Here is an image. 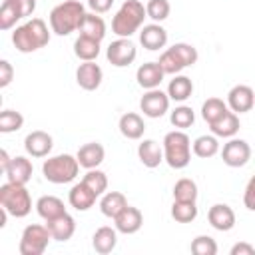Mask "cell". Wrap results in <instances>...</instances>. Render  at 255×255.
<instances>
[{
    "label": "cell",
    "mask_w": 255,
    "mask_h": 255,
    "mask_svg": "<svg viewBox=\"0 0 255 255\" xmlns=\"http://www.w3.org/2000/svg\"><path fill=\"white\" fill-rule=\"evenodd\" d=\"M24 126V116L16 110H4L0 114V131L2 133H12L18 131Z\"/></svg>",
    "instance_id": "obj_39"
},
{
    "label": "cell",
    "mask_w": 255,
    "mask_h": 255,
    "mask_svg": "<svg viewBox=\"0 0 255 255\" xmlns=\"http://www.w3.org/2000/svg\"><path fill=\"white\" fill-rule=\"evenodd\" d=\"M86 16L84 4L80 0H66L52 8L50 12V28L58 36H68L76 32Z\"/></svg>",
    "instance_id": "obj_2"
},
{
    "label": "cell",
    "mask_w": 255,
    "mask_h": 255,
    "mask_svg": "<svg viewBox=\"0 0 255 255\" xmlns=\"http://www.w3.org/2000/svg\"><path fill=\"white\" fill-rule=\"evenodd\" d=\"M22 12L16 6L14 0H4L0 6V30H10L16 26L18 20H22Z\"/></svg>",
    "instance_id": "obj_33"
},
{
    "label": "cell",
    "mask_w": 255,
    "mask_h": 255,
    "mask_svg": "<svg viewBox=\"0 0 255 255\" xmlns=\"http://www.w3.org/2000/svg\"><path fill=\"white\" fill-rule=\"evenodd\" d=\"M191 94H193V82H191V78L181 76V74H175L173 80H169V84H167V96H169V100H173V102H185L187 98H191Z\"/></svg>",
    "instance_id": "obj_28"
},
{
    "label": "cell",
    "mask_w": 255,
    "mask_h": 255,
    "mask_svg": "<svg viewBox=\"0 0 255 255\" xmlns=\"http://www.w3.org/2000/svg\"><path fill=\"white\" fill-rule=\"evenodd\" d=\"M191 149L197 157L201 159H209L213 155L219 153V141H217V135H199L193 143H191Z\"/></svg>",
    "instance_id": "obj_31"
},
{
    "label": "cell",
    "mask_w": 255,
    "mask_h": 255,
    "mask_svg": "<svg viewBox=\"0 0 255 255\" xmlns=\"http://www.w3.org/2000/svg\"><path fill=\"white\" fill-rule=\"evenodd\" d=\"M227 112H229V106L223 100H219V98H207L203 102V106H201V118L207 122V126L217 122Z\"/></svg>",
    "instance_id": "obj_32"
},
{
    "label": "cell",
    "mask_w": 255,
    "mask_h": 255,
    "mask_svg": "<svg viewBox=\"0 0 255 255\" xmlns=\"http://www.w3.org/2000/svg\"><path fill=\"white\" fill-rule=\"evenodd\" d=\"M171 50L181 58V62L185 64V68H187V66H193V64L197 62V58H199V54H197L195 46L185 44V42H177V44H173V46H171Z\"/></svg>",
    "instance_id": "obj_42"
},
{
    "label": "cell",
    "mask_w": 255,
    "mask_h": 255,
    "mask_svg": "<svg viewBox=\"0 0 255 255\" xmlns=\"http://www.w3.org/2000/svg\"><path fill=\"white\" fill-rule=\"evenodd\" d=\"M171 217L177 223H191L197 217V205H195V201H175L173 199Z\"/></svg>",
    "instance_id": "obj_35"
},
{
    "label": "cell",
    "mask_w": 255,
    "mask_h": 255,
    "mask_svg": "<svg viewBox=\"0 0 255 255\" xmlns=\"http://www.w3.org/2000/svg\"><path fill=\"white\" fill-rule=\"evenodd\" d=\"M221 159L229 167H243L251 159V145L245 139L239 137H229L227 143H223L221 149Z\"/></svg>",
    "instance_id": "obj_10"
},
{
    "label": "cell",
    "mask_w": 255,
    "mask_h": 255,
    "mask_svg": "<svg viewBox=\"0 0 255 255\" xmlns=\"http://www.w3.org/2000/svg\"><path fill=\"white\" fill-rule=\"evenodd\" d=\"M137 157L145 167L153 169L163 161V145H159L155 139H143L137 145Z\"/></svg>",
    "instance_id": "obj_24"
},
{
    "label": "cell",
    "mask_w": 255,
    "mask_h": 255,
    "mask_svg": "<svg viewBox=\"0 0 255 255\" xmlns=\"http://www.w3.org/2000/svg\"><path fill=\"white\" fill-rule=\"evenodd\" d=\"M0 205L16 219L26 217L32 211V197L30 191L26 189V185L20 183H12L6 181L4 185H0Z\"/></svg>",
    "instance_id": "obj_6"
},
{
    "label": "cell",
    "mask_w": 255,
    "mask_h": 255,
    "mask_svg": "<svg viewBox=\"0 0 255 255\" xmlns=\"http://www.w3.org/2000/svg\"><path fill=\"white\" fill-rule=\"evenodd\" d=\"M163 161L173 169H183L191 161V139L183 129H173L165 133L163 141Z\"/></svg>",
    "instance_id": "obj_4"
},
{
    "label": "cell",
    "mask_w": 255,
    "mask_h": 255,
    "mask_svg": "<svg viewBox=\"0 0 255 255\" xmlns=\"http://www.w3.org/2000/svg\"><path fill=\"white\" fill-rule=\"evenodd\" d=\"M120 133L128 139H141L143 137V131H145V124H143V118L135 112H128L120 118Z\"/></svg>",
    "instance_id": "obj_23"
},
{
    "label": "cell",
    "mask_w": 255,
    "mask_h": 255,
    "mask_svg": "<svg viewBox=\"0 0 255 255\" xmlns=\"http://www.w3.org/2000/svg\"><path fill=\"white\" fill-rule=\"evenodd\" d=\"M157 62H159L161 70H163L165 74H169V76H175V74H179V72L185 68V64L181 62V58H179V56H177V54H175L171 48L163 50Z\"/></svg>",
    "instance_id": "obj_38"
},
{
    "label": "cell",
    "mask_w": 255,
    "mask_h": 255,
    "mask_svg": "<svg viewBox=\"0 0 255 255\" xmlns=\"http://www.w3.org/2000/svg\"><path fill=\"white\" fill-rule=\"evenodd\" d=\"M82 181H84L98 197L108 191V175H106L104 171H100L98 167H96V169H88L86 175L82 177Z\"/></svg>",
    "instance_id": "obj_36"
},
{
    "label": "cell",
    "mask_w": 255,
    "mask_h": 255,
    "mask_svg": "<svg viewBox=\"0 0 255 255\" xmlns=\"http://www.w3.org/2000/svg\"><path fill=\"white\" fill-rule=\"evenodd\" d=\"M239 128H241L239 116H237L235 112H231V110H229L227 114H223L217 122L209 124L211 133L217 135V137H235V133L239 131Z\"/></svg>",
    "instance_id": "obj_25"
},
{
    "label": "cell",
    "mask_w": 255,
    "mask_h": 255,
    "mask_svg": "<svg viewBox=\"0 0 255 255\" xmlns=\"http://www.w3.org/2000/svg\"><path fill=\"white\" fill-rule=\"evenodd\" d=\"M124 207H128V199L122 191H106L100 199V211L110 219H114Z\"/></svg>",
    "instance_id": "obj_29"
},
{
    "label": "cell",
    "mask_w": 255,
    "mask_h": 255,
    "mask_svg": "<svg viewBox=\"0 0 255 255\" xmlns=\"http://www.w3.org/2000/svg\"><path fill=\"white\" fill-rule=\"evenodd\" d=\"M50 42V30L42 18H32L12 32V44L22 54H32Z\"/></svg>",
    "instance_id": "obj_1"
},
{
    "label": "cell",
    "mask_w": 255,
    "mask_h": 255,
    "mask_svg": "<svg viewBox=\"0 0 255 255\" xmlns=\"http://www.w3.org/2000/svg\"><path fill=\"white\" fill-rule=\"evenodd\" d=\"M80 161L76 155L70 153H60V155H52L42 163V173L46 177V181L62 185V183H70L78 177L80 171Z\"/></svg>",
    "instance_id": "obj_5"
},
{
    "label": "cell",
    "mask_w": 255,
    "mask_h": 255,
    "mask_svg": "<svg viewBox=\"0 0 255 255\" xmlns=\"http://www.w3.org/2000/svg\"><path fill=\"white\" fill-rule=\"evenodd\" d=\"M227 106L237 116L239 114H247V112H251L255 108V92L245 84H237L227 94Z\"/></svg>",
    "instance_id": "obj_11"
},
{
    "label": "cell",
    "mask_w": 255,
    "mask_h": 255,
    "mask_svg": "<svg viewBox=\"0 0 255 255\" xmlns=\"http://www.w3.org/2000/svg\"><path fill=\"white\" fill-rule=\"evenodd\" d=\"M50 239H52V235L46 225L32 223V225L24 227L18 251H20V255H42L48 249Z\"/></svg>",
    "instance_id": "obj_7"
},
{
    "label": "cell",
    "mask_w": 255,
    "mask_h": 255,
    "mask_svg": "<svg viewBox=\"0 0 255 255\" xmlns=\"http://www.w3.org/2000/svg\"><path fill=\"white\" fill-rule=\"evenodd\" d=\"M88 6L96 14H104L114 6V0H88Z\"/></svg>",
    "instance_id": "obj_45"
},
{
    "label": "cell",
    "mask_w": 255,
    "mask_h": 255,
    "mask_svg": "<svg viewBox=\"0 0 255 255\" xmlns=\"http://www.w3.org/2000/svg\"><path fill=\"white\" fill-rule=\"evenodd\" d=\"M165 72L161 70L159 62H145L137 68L135 72V80L137 84L143 88V90H153V88H159L161 80H163Z\"/></svg>",
    "instance_id": "obj_17"
},
{
    "label": "cell",
    "mask_w": 255,
    "mask_h": 255,
    "mask_svg": "<svg viewBox=\"0 0 255 255\" xmlns=\"http://www.w3.org/2000/svg\"><path fill=\"white\" fill-rule=\"evenodd\" d=\"M118 245V229L110 227V225H104L100 229H96L94 237H92V247L96 253L100 255H108L116 249Z\"/></svg>",
    "instance_id": "obj_22"
},
{
    "label": "cell",
    "mask_w": 255,
    "mask_h": 255,
    "mask_svg": "<svg viewBox=\"0 0 255 255\" xmlns=\"http://www.w3.org/2000/svg\"><path fill=\"white\" fill-rule=\"evenodd\" d=\"M207 219L217 231H231L235 227V211L227 203H215L209 207Z\"/></svg>",
    "instance_id": "obj_16"
},
{
    "label": "cell",
    "mask_w": 255,
    "mask_h": 255,
    "mask_svg": "<svg viewBox=\"0 0 255 255\" xmlns=\"http://www.w3.org/2000/svg\"><path fill=\"white\" fill-rule=\"evenodd\" d=\"M145 18V6L139 0H126L112 20V32L118 38H129L131 34L141 30Z\"/></svg>",
    "instance_id": "obj_3"
},
{
    "label": "cell",
    "mask_w": 255,
    "mask_h": 255,
    "mask_svg": "<svg viewBox=\"0 0 255 255\" xmlns=\"http://www.w3.org/2000/svg\"><path fill=\"white\" fill-rule=\"evenodd\" d=\"M36 211H38V215L44 221H52V219L64 215L66 207H64V201L60 197H56V195H42L36 201Z\"/></svg>",
    "instance_id": "obj_26"
},
{
    "label": "cell",
    "mask_w": 255,
    "mask_h": 255,
    "mask_svg": "<svg viewBox=\"0 0 255 255\" xmlns=\"http://www.w3.org/2000/svg\"><path fill=\"white\" fill-rule=\"evenodd\" d=\"M114 221H116V229H118L120 233H124V235H133V233H137V231L141 229V225H143V215H141V211H139L137 207L128 205V207H124V209L114 217Z\"/></svg>",
    "instance_id": "obj_14"
},
{
    "label": "cell",
    "mask_w": 255,
    "mask_h": 255,
    "mask_svg": "<svg viewBox=\"0 0 255 255\" xmlns=\"http://www.w3.org/2000/svg\"><path fill=\"white\" fill-rule=\"evenodd\" d=\"M191 253H195V255H215L217 253V243L209 235H197L191 241Z\"/></svg>",
    "instance_id": "obj_41"
},
{
    "label": "cell",
    "mask_w": 255,
    "mask_h": 255,
    "mask_svg": "<svg viewBox=\"0 0 255 255\" xmlns=\"http://www.w3.org/2000/svg\"><path fill=\"white\" fill-rule=\"evenodd\" d=\"M135 56H137V48L129 38H118L106 50L108 62L116 68H126L129 64H133Z\"/></svg>",
    "instance_id": "obj_8"
},
{
    "label": "cell",
    "mask_w": 255,
    "mask_h": 255,
    "mask_svg": "<svg viewBox=\"0 0 255 255\" xmlns=\"http://www.w3.org/2000/svg\"><path fill=\"white\" fill-rule=\"evenodd\" d=\"M96 199H98V195H96L84 181L72 185V189H70V193H68V201H70V205H72L76 211H88L90 207H94Z\"/></svg>",
    "instance_id": "obj_20"
},
{
    "label": "cell",
    "mask_w": 255,
    "mask_h": 255,
    "mask_svg": "<svg viewBox=\"0 0 255 255\" xmlns=\"http://www.w3.org/2000/svg\"><path fill=\"white\" fill-rule=\"evenodd\" d=\"M14 80V68L8 60H0V88H6Z\"/></svg>",
    "instance_id": "obj_44"
},
{
    "label": "cell",
    "mask_w": 255,
    "mask_h": 255,
    "mask_svg": "<svg viewBox=\"0 0 255 255\" xmlns=\"http://www.w3.org/2000/svg\"><path fill=\"white\" fill-rule=\"evenodd\" d=\"M145 12H147V18H151L153 22H163L169 18V12H171V4L169 0H147L145 4Z\"/></svg>",
    "instance_id": "obj_40"
},
{
    "label": "cell",
    "mask_w": 255,
    "mask_h": 255,
    "mask_svg": "<svg viewBox=\"0 0 255 255\" xmlns=\"http://www.w3.org/2000/svg\"><path fill=\"white\" fill-rule=\"evenodd\" d=\"M78 32H80V36H88V38H94V40H100L102 42L104 36H106V22L96 12H92V14L86 12V16H84V20H82V24L78 28Z\"/></svg>",
    "instance_id": "obj_27"
},
{
    "label": "cell",
    "mask_w": 255,
    "mask_h": 255,
    "mask_svg": "<svg viewBox=\"0 0 255 255\" xmlns=\"http://www.w3.org/2000/svg\"><path fill=\"white\" fill-rule=\"evenodd\" d=\"M46 227L50 229V235L54 241H68L76 233V221L68 211L52 221H46Z\"/></svg>",
    "instance_id": "obj_21"
},
{
    "label": "cell",
    "mask_w": 255,
    "mask_h": 255,
    "mask_svg": "<svg viewBox=\"0 0 255 255\" xmlns=\"http://www.w3.org/2000/svg\"><path fill=\"white\" fill-rule=\"evenodd\" d=\"M169 96L167 92H161L159 88H153V90H145V94L141 96L139 100V110L143 112V116L147 118H161L167 114L169 110Z\"/></svg>",
    "instance_id": "obj_9"
},
{
    "label": "cell",
    "mask_w": 255,
    "mask_h": 255,
    "mask_svg": "<svg viewBox=\"0 0 255 255\" xmlns=\"http://www.w3.org/2000/svg\"><path fill=\"white\" fill-rule=\"evenodd\" d=\"M32 171H34L32 161L28 157H24V155H16V157H12V161H10V165H8V169L4 173H6L8 181L26 185L32 179Z\"/></svg>",
    "instance_id": "obj_18"
},
{
    "label": "cell",
    "mask_w": 255,
    "mask_h": 255,
    "mask_svg": "<svg viewBox=\"0 0 255 255\" xmlns=\"http://www.w3.org/2000/svg\"><path fill=\"white\" fill-rule=\"evenodd\" d=\"M169 122H171V126L177 128V129H187V128L193 126L195 114H193V110H191L189 106H177V108L169 114Z\"/></svg>",
    "instance_id": "obj_37"
},
{
    "label": "cell",
    "mask_w": 255,
    "mask_h": 255,
    "mask_svg": "<svg viewBox=\"0 0 255 255\" xmlns=\"http://www.w3.org/2000/svg\"><path fill=\"white\" fill-rule=\"evenodd\" d=\"M139 44L145 50H149V52H155L159 48H165V44H167V30L161 24H157V22L145 24L139 30Z\"/></svg>",
    "instance_id": "obj_15"
},
{
    "label": "cell",
    "mask_w": 255,
    "mask_h": 255,
    "mask_svg": "<svg viewBox=\"0 0 255 255\" xmlns=\"http://www.w3.org/2000/svg\"><path fill=\"white\" fill-rule=\"evenodd\" d=\"M76 157H78V161H80V165H82L84 169H96V167L104 161L106 149H104L102 143L90 141V143H84V145L78 149Z\"/></svg>",
    "instance_id": "obj_19"
},
{
    "label": "cell",
    "mask_w": 255,
    "mask_h": 255,
    "mask_svg": "<svg viewBox=\"0 0 255 255\" xmlns=\"http://www.w3.org/2000/svg\"><path fill=\"white\" fill-rule=\"evenodd\" d=\"M10 161H12V157L8 155V151H6V149H0V169H2V171L8 169Z\"/></svg>",
    "instance_id": "obj_48"
},
{
    "label": "cell",
    "mask_w": 255,
    "mask_h": 255,
    "mask_svg": "<svg viewBox=\"0 0 255 255\" xmlns=\"http://www.w3.org/2000/svg\"><path fill=\"white\" fill-rule=\"evenodd\" d=\"M52 147H54V139L48 131L34 129L24 137V149L32 157H48Z\"/></svg>",
    "instance_id": "obj_12"
},
{
    "label": "cell",
    "mask_w": 255,
    "mask_h": 255,
    "mask_svg": "<svg viewBox=\"0 0 255 255\" xmlns=\"http://www.w3.org/2000/svg\"><path fill=\"white\" fill-rule=\"evenodd\" d=\"M102 80H104V72H102V68L96 64V60H94V62H84V64H80L78 70H76V82H78V86H80L82 90H86V92L98 90V88L102 86Z\"/></svg>",
    "instance_id": "obj_13"
},
{
    "label": "cell",
    "mask_w": 255,
    "mask_h": 255,
    "mask_svg": "<svg viewBox=\"0 0 255 255\" xmlns=\"http://www.w3.org/2000/svg\"><path fill=\"white\" fill-rule=\"evenodd\" d=\"M74 54L82 62H94L100 56V40H94L88 36H78L74 42Z\"/></svg>",
    "instance_id": "obj_30"
},
{
    "label": "cell",
    "mask_w": 255,
    "mask_h": 255,
    "mask_svg": "<svg viewBox=\"0 0 255 255\" xmlns=\"http://www.w3.org/2000/svg\"><path fill=\"white\" fill-rule=\"evenodd\" d=\"M229 253L231 255H255V247L251 243H247V241H239V243H235L231 247Z\"/></svg>",
    "instance_id": "obj_46"
},
{
    "label": "cell",
    "mask_w": 255,
    "mask_h": 255,
    "mask_svg": "<svg viewBox=\"0 0 255 255\" xmlns=\"http://www.w3.org/2000/svg\"><path fill=\"white\" fill-rule=\"evenodd\" d=\"M243 205L249 209V211H255V175L247 181L245 185V191H243Z\"/></svg>",
    "instance_id": "obj_43"
},
{
    "label": "cell",
    "mask_w": 255,
    "mask_h": 255,
    "mask_svg": "<svg viewBox=\"0 0 255 255\" xmlns=\"http://www.w3.org/2000/svg\"><path fill=\"white\" fill-rule=\"evenodd\" d=\"M197 183L189 177H181L173 185V199L175 201H197Z\"/></svg>",
    "instance_id": "obj_34"
},
{
    "label": "cell",
    "mask_w": 255,
    "mask_h": 255,
    "mask_svg": "<svg viewBox=\"0 0 255 255\" xmlns=\"http://www.w3.org/2000/svg\"><path fill=\"white\" fill-rule=\"evenodd\" d=\"M14 2H16V6L20 8V12H22L24 18L32 16L34 10H36V0H14Z\"/></svg>",
    "instance_id": "obj_47"
}]
</instances>
